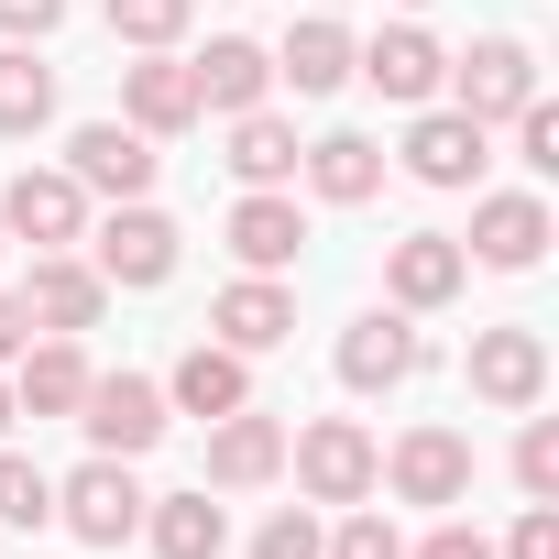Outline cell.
<instances>
[{
  "label": "cell",
  "mask_w": 559,
  "mask_h": 559,
  "mask_svg": "<svg viewBox=\"0 0 559 559\" xmlns=\"http://www.w3.org/2000/svg\"><path fill=\"white\" fill-rule=\"evenodd\" d=\"M286 461H297L308 504H362V493L384 483V450H373L362 417H308V428L286 439Z\"/></svg>",
  "instance_id": "1"
},
{
  "label": "cell",
  "mask_w": 559,
  "mask_h": 559,
  "mask_svg": "<svg viewBox=\"0 0 559 559\" xmlns=\"http://www.w3.org/2000/svg\"><path fill=\"white\" fill-rule=\"evenodd\" d=\"M143 504H154V493H143L132 461H110V450H99L78 483H56V526L88 537V548H132V537H143Z\"/></svg>",
  "instance_id": "2"
},
{
  "label": "cell",
  "mask_w": 559,
  "mask_h": 559,
  "mask_svg": "<svg viewBox=\"0 0 559 559\" xmlns=\"http://www.w3.org/2000/svg\"><path fill=\"white\" fill-rule=\"evenodd\" d=\"M439 88H450V110H472V121L493 132V121H515V110L537 99V56H526L515 34H483L472 56H450V78H439Z\"/></svg>",
  "instance_id": "3"
},
{
  "label": "cell",
  "mask_w": 559,
  "mask_h": 559,
  "mask_svg": "<svg viewBox=\"0 0 559 559\" xmlns=\"http://www.w3.org/2000/svg\"><path fill=\"white\" fill-rule=\"evenodd\" d=\"M165 384H143V373H88V395H78V428H88V450H110V461H143L154 439H165Z\"/></svg>",
  "instance_id": "4"
},
{
  "label": "cell",
  "mask_w": 559,
  "mask_h": 559,
  "mask_svg": "<svg viewBox=\"0 0 559 559\" xmlns=\"http://www.w3.org/2000/svg\"><path fill=\"white\" fill-rule=\"evenodd\" d=\"M88 263H99V286H165V274H176V219L143 209V198H110Z\"/></svg>",
  "instance_id": "5"
},
{
  "label": "cell",
  "mask_w": 559,
  "mask_h": 559,
  "mask_svg": "<svg viewBox=\"0 0 559 559\" xmlns=\"http://www.w3.org/2000/svg\"><path fill=\"white\" fill-rule=\"evenodd\" d=\"M0 230L34 241V252H67V241L88 230V187H78L67 165H23L12 187H0Z\"/></svg>",
  "instance_id": "6"
},
{
  "label": "cell",
  "mask_w": 559,
  "mask_h": 559,
  "mask_svg": "<svg viewBox=\"0 0 559 559\" xmlns=\"http://www.w3.org/2000/svg\"><path fill=\"white\" fill-rule=\"evenodd\" d=\"M417 362H428V341H417L406 308H362L341 330V384L352 395H395V384H417Z\"/></svg>",
  "instance_id": "7"
},
{
  "label": "cell",
  "mask_w": 559,
  "mask_h": 559,
  "mask_svg": "<svg viewBox=\"0 0 559 559\" xmlns=\"http://www.w3.org/2000/svg\"><path fill=\"white\" fill-rule=\"evenodd\" d=\"M461 286H472V252H461L450 230H406V241H384V297H395L406 319L450 308Z\"/></svg>",
  "instance_id": "8"
},
{
  "label": "cell",
  "mask_w": 559,
  "mask_h": 559,
  "mask_svg": "<svg viewBox=\"0 0 559 559\" xmlns=\"http://www.w3.org/2000/svg\"><path fill=\"white\" fill-rule=\"evenodd\" d=\"M472 395L483 406H504V417H526L537 395H548V341L537 330H472Z\"/></svg>",
  "instance_id": "9"
},
{
  "label": "cell",
  "mask_w": 559,
  "mask_h": 559,
  "mask_svg": "<svg viewBox=\"0 0 559 559\" xmlns=\"http://www.w3.org/2000/svg\"><path fill=\"white\" fill-rule=\"evenodd\" d=\"M99 308H110L99 263H78V252H34V274H23V319H34V330L78 341V330H99Z\"/></svg>",
  "instance_id": "10"
},
{
  "label": "cell",
  "mask_w": 559,
  "mask_h": 559,
  "mask_svg": "<svg viewBox=\"0 0 559 559\" xmlns=\"http://www.w3.org/2000/svg\"><path fill=\"white\" fill-rule=\"evenodd\" d=\"M187 88H198V121H209V110H219V121H241V110H263L274 56H263L252 34H209V56H187Z\"/></svg>",
  "instance_id": "11"
},
{
  "label": "cell",
  "mask_w": 559,
  "mask_h": 559,
  "mask_svg": "<svg viewBox=\"0 0 559 559\" xmlns=\"http://www.w3.org/2000/svg\"><path fill=\"white\" fill-rule=\"evenodd\" d=\"M384 483H395L406 504H461V493H472V439H461V428H406V439L384 450Z\"/></svg>",
  "instance_id": "12"
},
{
  "label": "cell",
  "mask_w": 559,
  "mask_h": 559,
  "mask_svg": "<svg viewBox=\"0 0 559 559\" xmlns=\"http://www.w3.org/2000/svg\"><path fill=\"white\" fill-rule=\"evenodd\" d=\"M274 472H286V428H274L263 406L209 417V493H252V483H274Z\"/></svg>",
  "instance_id": "13"
},
{
  "label": "cell",
  "mask_w": 559,
  "mask_h": 559,
  "mask_svg": "<svg viewBox=\"0 0 559 559\" xmlns=\"http://www.w3.org/2000/svg\"><path fill=\"white\" fill-rule=\"evenodd\" d=\"M352 78H373L384 99H406V110H428V99H439V78H450V56H439V34H417V23H395V34H373V45H352Z\"/></svg>",
  "instance_id": "14"
},
{
  "label": "cell",
  "mask_w": 559,
  "mask_h": 559,
  "mask_svg": "<svg viewBox=\"0 0 559 559\" xmlns=\"http://www.w3.org/2000/svg\"><path fill=\"white\" fill-rule=\"evenodd\" d=\"M67 176H78L88 198H143V187H154V143H143L132 121H78Z\"/></svg>",
  "instance_id": "15"
},
{
  "label": "cell",
  "mask_w": 559,
  "mask_h": 559,
  "mask_svg": "<svg viewBox=\"0 0 559 559\" xmlns=\"http://www.w3.org/2000/svg\"><path fill=\"white\" fill-rule=\"evenodd\" d=\"M472 263H493V274H526L537 252H548V198H526V187H504V198H472V241H461Z\"/></svg>",
  "instance_id": "16"
},
{
  "label": "cell",
  "mask_w": 559,
  "mask_h": 559,
  "mask_svg": "<svg viewBox=\"0 0 559 559\" xmlns=\"http://www.w3.org/2000/svg\"><path fill=\"white\" fill-rule=\"evenodd\" d=\"M493 132L472 121V110H417V132H406V176L417 187H472L493 154H483Z\"/></svg>",
  "instance_id": "17"
},
{
  "label": "cell",
  "mask_w": 559,
  "mask_h": 559,
  "mask_svg": "<svg viewBox=\"0 0 559 559\" xmlns=\"http://www.w3.org/2000/svg\"><path fill=\"white\" fill-rule=\"evenodd\" d=\"M230 252H241V274H286V263L308 252V209H297L286 187H252V198L230 209Z\"/></svg>",
  "instance_id": "18"
},
{
  "label": "cell",
  "mask_w": 559,
  "mask_h": 559,
  "mask_svg": "<svg viewBox=\"0 0 559 559\" xmlns=\"http://www.w3.org/2000/svg\"><path fill=\"white\" fill-rule=\"evenodd\" d=\"M209 330H219V352H241V362H252V352H274V341L297 330V297L274 286V274H241V286H219V297H209Z\"/></svg>",
  "instance_id": "19"
},
{
  "label": "cell",
  "mask_w": 559,
  "mask_h": 559,
  "mask_svg": "<svg viewBox=\"0 0 559 559\" xmlns=\"http://www.w3.org/2000/svg\"><path fill=\"white\" fill-rule=\"evenodd\" d=\"M121 121H132L143 143H165V132H187V121H198V88H187V67H176L165 45H154L143 67H121Z\"/></svg>",
  "instance_id": "20"
},
{
  "label": "cell",
  "mask_w": 559,
  "mask_h": 559,
  "mask_svg": "<svg viewBox=\"0 0 559 559\" xmlns=\"http://www.w3.org/2000/svg\"><path fill=\"white\" fill-rule=\"evenodd\" d=\"M78 395H88V352L78 341H23V373H12V406L23 417H78Z\"/></svg>",
  "instance_id": "21"
},
{
  "label": "cell",
  "mask_w": 559,
  "mask_h": 559,
  "mask_svg": "<svg viewBox=\"0 0 559 559\" xmlns=\"http://www.w3.org/2000/svg\"><path fill=\"white\" fill-rule=\"evenodd\" d=\"M165 406H176V417H230V406H252V362H241V352H219V341H198V352L176 362Z\"/></svg>",
  "instance_id": "22"
},
{
  "label": "cell",
  "mask_w": 559,
  "mask_h": 559,
  "mask_svg": "<svg viewBox=\"0 0 559 559\" xmlns=\"http://www.w3.org/2000/svg\"><path fill=\"white\" fill-rule=\"evenodd\" d=\"M143 537H154V559H219L230 548V504H209V483L198 493H165L143 515Z\"/></svg>",
  "instance_id": "23"
},
{
  "label": "cell",
  "mask_w": 559,
  "mask_h": 559,
  "mask_svg": "<svg viewBox=\"0 0 559 559\" xmlns=\"http://www.w3.org/2000/svg\"><path fill=\"white\" fill-rule=\"evenodd\" d=\"M297 165H308V187H319L330 209H362V198L384 187V143H362V132H330V143H308Z\"/></svg>",
  "instance_id": "24"
},
{
  "label": "cell",
  "mask_w": 559,
  "mask_h": 559,
  "mask_svg": "<svg viewBox=\"0 0 559 559\" xmlns=\"http://www.w3.org/2000/svg\"><path fill=\"white\" fill-rule=\"evenodd\" d=\"M274 78H286L297 99H330V88L352 78V34H341L330 12H319V23H297V34H286V56H274Z\"/></svg>",
  "instance_id": "25"
},
{
  "label": "cell",
  "mask_w": 559,
  "mask_h": 559,
  "mask_svg": "<svg viewBox=\"0 0 559 559\" xmlns=\"http://www.w3.org/2000/svg\"><path fill=\"white\" fill-rule=\"evenodd\" d=\"M297 154H308L297 121H274V110H241V121H230V176H241V187H286Z\"/></svg>",
  "instance_id": "26"
},
{
  "label": "cell",
  "mask_w": 559,
  "mask_h": 559,
  "mask_svg": "<svg viewBox=\"0 0 559 559\" xmlns=\"http://www.w3.org/2000/svg\"><path fill=\"white\" fill-rule=\"evenodd\" d=\"M45 121H56V67H45L34 45H0V132L23 143V132H45Z\"/></svg>",
  "instance_id": "27"
},
{
  "label": "cell",
  "mask_w": 559,
  "mask_h": 559,
  "mask_svg": "<svg viewBox=\"0 0 559 559\" xmlns=\"http://www.w3.org/2000/svg\"><path fill=\"white\" fill-rule=\"evenodd\" d=\"M0 526H12V537H45V526H56V483H45L23 450H0Z\"/></svg>",
  "instance_id": "28"
},
{
  "label": "cell",
  "mask_w": 559,
  "mask_h": 559,
  "mask_svg": "<svg viewBox=\"0 0 559 559\" xmlns=\"http://www.w3.org/2000/svg\"><path fill=\"white\" fill-rule=\"evenodd\" d=\"M198 23V0H110V34L132 45V56H154V45H176Z\"/></svg>",
  "instance_id": "29"
},
{
  "label": "cell",
  "mask_w": 559,
  "mask_h": 559,
  "mask_svg": "<svg viewBox=\"0 0 559 559\" xmlns=\"http://www.w3.org/2000/svg\"><path fill=\"white\" fill-rule=\"evenodd\" d=\"M515 483H526V504H559V417H526V439H515Z\"/></svg>",
  "instance_id": "30"
},
{
  "label": "cell",
  "mask_w": 559,
  "mask_h": 559,
  "mask_svg": "<svg viewBox=\"0 0 559 559\" xmlns=\"http://www.w3.org/2000/svg\"><path fill=\"white\" fill-rule=\"evenodd\" d=\"M515 165H526V176H559V110H548V99L515 110Z\"/></svg>",
  "instance_id": "31"
},
{
  "label": "cell",
  "mask_w": 559,
  "mask_h": 559,
  "mask_svg": "<svg viewBox=\"0 0 559 559\" xmlns=\"http://www.w3.org/2000/svg\"><path fill=\"white\" fill-rule=\"evenodd\" d=\"M319 548H330V537H319V515H297V504L263 515V537H252V559H319Z\"/></svg>",
  "instance_id": "32"
},
{
  "label": "cell",
  "mask_w": 559,
  "mask_h": 559,
  "mask_svg": "<svg viewBox=\"0 0 559 559\" xmlns=\"http://www.w3.org/2000/svg\"><path fill=\"white\" fill-rule=\"evenodd\" d=\"M319 559H406V537H395L384 515H352V526H341V537H330Z\"/></svg>",
  "instance_id": "33"
},
{
  "label": "cell",
  "mask_w": 559,
  "mask_h": 559,
  "mask_svg": "<svg viewBox=\"0 0 559 559\" xmlns=\"http://www.w3.org/2000/svg\"><path fill=\"white\" fill-rule=\"evenodd\" d=\"M493 559H559V504H526V515H515V537H504Z\"/></svg>",
  "instance_id": "34"
},
{
  "label": "cell",
  "mask_w": 559,
  "mask_h": 559,
  "mask_svg": "<svg viewBox=\"0 0 559 559\" xmlns=\"http://www.w3.org/2000/svg\"><path fill=\"white\" fill-rule=\"evenodd\" d=\"M406 559H493V537H483V526H461V515H450V526H428V537H417V548H406Z\"/></svg>",
  "instance_id": "35"
},
{
  "label": "cell",
  "mask_w": 559,
  "mask_h": 559,
  "mask_svg": "<svg viewBox=\"0 0 559 559\" xmlns=\"http://www.w3.org/2000/svg\"><path fill=\"white\" fill-rule=\"evenodd\" d=\"M67 23V0H0V34H12V45H45Z\"/></svg>",
  "instance_id": "36"
},
{
  "label": "cell",
  "mask_w": 559,
  "mask_h": 559,
  "mask_svg": "<svg viewBox=\"0 0 559 559\" xmlns=\"http://www.w3.org/2000/svg\"><path fill=\"white\" fill-rule=\"evenodd\" d=\"M23 341H34V319H23V297H0V362H23Z\"/></svg>",
  "instance_id": "37"
},
{
  "label": "cell",
  "mask_w": 559,
  "mask_h": 559,
  "mask_svg": "<svg viewBox=\"0 0 559 559\" xmlns=\"http://www.w3.org/2000/svg\"><path fill=\"white\" fill-rule=\"evenodd\" d=\"M12 417H23V406H12V384H0V428H12Z\"/></svg>",
  "instance_id": "38"
},
{
  "label": "cell",
  "mask_w": 559,
  "mask_h": 559,
  "mask_svg": "<svg viewBox=\"0 0 559 559\" xmlns=\"http://www.w3.org/2000/svg\"><path fill=\"white\" fill-rule=\"evenodd\" d=\"M0 252H12V230H0Z\"/></svg>",
  "instance_id": "39"
}]
</instances>
